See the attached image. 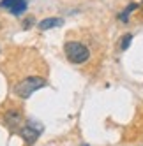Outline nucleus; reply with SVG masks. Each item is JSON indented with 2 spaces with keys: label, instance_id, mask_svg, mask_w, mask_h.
<instances>
[{
  "label": "nucleus",
  "instance_id": "nucleus-4",
  "mask_svg": "<svg viewBox=\"0 0 143 146\" xmlns=\"http://www.w3.org/2000/svg\"><path fill=\"white\" fill-rule=\"evenodd\" d=\"M0 7L9 11L13 16H21L27 11L28 2L27 0H0Z\"/></svg>",
  "mask_w": 143,
  "mask_h": 146
},
{
  "label": "nucleus",
  "instance_id": "nucleus-9",
  "mask_svg": "<svg viewBox=\"0 0 143 146\" xmlns=\"http://www.w3.org/2000/svg\"><path fill=\"white\" fill-rule=\"evenodd\" d=\"M34 23H35L34 16H28V18L23 19V28H30V25H34Z\"/></svg>",
  "mask_w": 143,
  "mask_h": 146
},
{
  "label": "nucleus",
  "instance_id": "nucleus-5",
  "mask_svg": "<svg viewBox=\"0 0 143 146\" xmlns=\"http://www.w3.org/2000/svg\"><path fill=\"white\" fill-rule=\"evenodd\" d=\"M4 121H5V125L11 130H14V129H21V113H19L18 109H9V111H5V116H4Z\"/></svg>",
  "mask_w": 143,
  "mask_h": 146
},
{
  "label": "nucleus",
  "instance_id": "nucleus-7",
  "mask_svg": "<svg viewBox=\"0 0 143 146\" xmlns=\"http://www.w3.org/2000/svg\"><path fill=\"white\" fill-rule=\"evenodd\" d=\"M138 7H140V5H138V4H134V2H132V4H129V5L124 9V11H122V13L118 14V19H120V21H124V23H127V21H129V16H131V13H132V11H136Z\"/></svg>",
  "mask_w": 143,
  "mask_h": 146
},
{
  "label": "nucleus",
  "instance_id": "nucleus-8",
  "mask_svg": "<svg viewBox=\"0 0 143 146\" xmlns=\"http://www.w3.org/2000/svg\"><path fill=\"white\" fill-rule=\"evenodd\" d=\"M131 40H132V34H126L124 37L120 39V49H122V51H126V49L131 46Z\"/></svg>",
  "mask_w": 143,
  "mask_h": 146
},
{
  "label": "nucleus",
  "instance_id": "nucleus-1",
  "mask_svg": "<svg viewBox=\"0 0 143 146\" xmlns=\"http://www.w3.org/2000/svg\"><path fill=\"white\" fill-rule=\"evenodd\" d=\"M48 85L44 78H39V76H30V78H25L23 81H19L18 85L14 86V95L19 97V99H28L34 92L44 88Z\"/></svg>",
  "mask_w": 143,
  "mask_h": 146
},
{
  "label": "nucleus",
  "instance_id": "nucleus-6",
  "mask_svg": "<svg viewBox=\"0 0 143 146\" xmlns=\"http://www.w3.org/2000/svg\"><path fill=\"white\" fill-rule=\"evenodd\" d=\"M64 25V19L62 18H44L43 21H39V30H51V28H57V27H62Z\"/></svg>",
  "mask_w": 143,
  "mask_h": 146
},
{
  "label": "nucleus",
  "instance_id": "nucleus-2",
  "mask_svg": "<svg viewBox=\"0 0 143 146\" xmlns=\"http://www.w3.org/2000/svg\"><path fill=\"white\" fill-rule=\"evenodd\" d=\"M64 53L71 64H76V65L85 64L90 58V49L85 44L76 42V40H69V42L64 44Z\"/></svg>",
  "mask_w": 143,
  "mask_h": 146
},
{
  "label": "nucleus",
  "instance_id": "nucleus-10",
  "mask_svg": "<svg viewBox=\"0 0 143 146\" xmlns=\"http://www.w3.org/2000/svg\"><path fill=\"white\" fill-rule=\"evenodd\" d=\"M81 146H90V144H81Z\"/></svg>",
  "mask_w": 143,
  "mask_h": 146
},
{
  "label": "nucleus",
  "instance_id": "nucleus-11",
  "mask_svg": "<svg viewBox=\"0 0 143 146\" xmlns=\"http://www.w3.org/2000/svg\"><path fill=\"white\" fill-rule=\"evenodd\" d=\"M141 5H143V2H141Z\"/></svg>",
  "mask_w": 143,
  "mask_h": 146
},
{
  "label": "nucleus",
  "instance_id": "nucleus-3",
  "mask_svg": "<svg viewBox=\"0 0 143 146\" xmlns=\"http://www.w3.org/2000/svg\"><path fill=\"white\" fill-rule=\"evenodd\" d=\"M18 132H19V135H21V139L25 141V144L32 146L39 139V135L43 134V125L34 123V121H27L25 125H21V129H19Z\"/></svg>",
  "mask_w": 143,
  "mask_h": 146
}]
</instances>
